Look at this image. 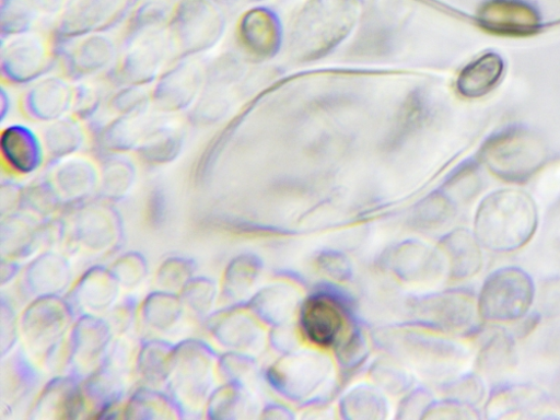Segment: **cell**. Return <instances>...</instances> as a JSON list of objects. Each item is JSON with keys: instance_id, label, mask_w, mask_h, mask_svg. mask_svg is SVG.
<instances>
[{"instance_id": "cell-25", "label": "cell", "mask_w": 560, "mask_h": 420, "mask_svg": "<svg viewBox=\"0 0 560 420\" xmlns=\"http://www.w3.org/2000/svg\"><path fill=\"white\" fill-rule=\"evenodd\" d=\"M40 137L45 152L55 160L70 158L85 144L84 128L74 116L46 124Z\"/></svg>"}, {"instance_id": "cell-39", "label": "cell", "mask_w": 560, "mask_h": 420, "mask_svg": "<svg viewBox=\"0 0 560 420\" xmlns=\"http://www.w3.org/2000/svg\"><path fill=\"white\" fill-rule=\"evenodd\" d=\"M317 269L336 282H348L353 277V265L346 254L338 250L319 252L315 258Z\"/></svg>"}, {"instance_id": "cell-12", "label": "cell", "mask_w": 560, "mask_h": 420, "mask_svg": "<svg viewBox=\"0 0 560 420\" xmlns=\"http://www.w3.org/2000/svg\"><path fill=\"white\" fill-rule=\"evenodd\" d=\"M54 51L67 78L77 82L112 71L119 58L114 39L105 33L55 43Z\"/></svg>"}, {"instance_id": "cell-3", "label": "cell", "mask_w": 560, "mask_h": 420, "mask_svg": "<svg viewBox=\"0 0 560 420\" xmlns=\"http://www.w3.org/2000/svg\"><path fill=\"white\" fill-rule=\"evenodd\" d=\"M375 340L418 375L443 384L458 376L468 361V353L462 346L431 334L388 328L377 331Z\"/></svg>"}, {"instance_id": "cell-5", "label": "cell", "mask_w": 560, "mask_h": 420, "mask_svg": "<svg viewBox=\"0 0 560 420\" xmlns=\"http://www.w3.org/2000/svg\"><path fill=\"white\" fill-rule=\"evenodd\" d=\"M408 315L419 328L435 334L465 337L479 332L478 299L468 291L450 290L411 298Z\"/></svg>"}, {"instance_id": "cell-43", "label": "cell", "mask_w": 560, "mask_h": 420, "mask_svg": "<svg viewBox=\"0 0 560 420\" xmlns=\"http://www.w3.org/2000/svg\"><path fill=\"white\" fill-rule=\"evenodd\" d=\"M448 188L463 199L471 198L479 190V179L474 170H464L452 178Z\"/></svg>"}, {"instance_id": "cell-9", "label": "cell", "mask_w": 560, "mask_h": 420, "mask_svg": "<svg viewBox=\"0 0 560 420\" xmlns=\"http://www.w3.org/2000/svg\"><path fill=\"white\" fill-rule=\"evenodd\" d=\"M483 160L499 178L525 182L544 167L546 150L533 133L515 129L491 140L483 152Z\"/></svg>"}, {"instance_id": "cell-6", "label": "cell", "mask_w": 560, "mask_h": 420, "mask_svg": "<svg viewBox=\"0 0 560 420\" xmlns=\"http://www.w3.org/2000/svg\"><path fill=\"white\" fill-rule=\"evenodd\" d=\"M536 289L528 272L503 267L488 276L478 298L479 313L490 323H516L529 313Z\"/></svg>"}, {"instance_id": "cell-32", "label": "cell", "mask_w": 560, "mask_h": 420, "mask_svg": "<svg viewBox=\"0 0 560 420\" xmlns=\"http://www.w3.org/2000/svg\"><path fill=\"white\" fill-rule=\"evenodd\" d=\"M335 350L338 364L347 375L359 370L369 358L366 338L357 325L351 326Z\"/></svg>"}, {"instance_id": "cell-2", "label": "cell", "mask_w": 560, "mask_h": 420, "mask_svg": "<svg viewBox=\"0 0 560 420\" xmlns=\"http://www.w3.org/2000/svg\"><path fill=\"white\" fill-rule=\"evenodd\" d=\"M538 221L533 197L521 190L504 189L482 200L476 213L474 233L482 248L510 254L532 242Z\"/></svg>"}, {"instance_id": "cell-49", "label": "cell", "mask_w": 560, "mask_h": 420, "mask_svg": "<svg viewBox=\"0 0 560 420\" xmlns=\"http://www.w3.org/2000/svg\"><path fill=\"white\" fill-rule=\"evenodd\" d=\"M221 5L232 9H243L248 7H255L266 2V0H218Z\"/></svg>"}, {"instance_id": "cell-47", "label": "cell", "mask_w": 560, "mask_h": 420, "mask_svg": "<svg viewBox=\"0 0 560 420\" xmlns=\"http://www.w3.org/2000/svg\"><path fill=\"white\" fill-rule=\"evenodd\" d=\"M264 416H265V418H270V419H292V418H294L292 410H290L288 407H285L283 405H277V404L269 405L264 410Z\"/></svg>"}, {"instance_id": "cell-31", "label": "cell", "mask_w": 560, "mask_h": 420, "mask_svg": "<svg viewBox=\"0 0 560 420\" xmlns=\"http://www.w3.org/2000/svg\"><path fill=\"white\" fill-rule=\"evenodd\" d=\"M177 3L178 0L177 2L175 0H147L129 20L126 37L143 32L167 28Z\"/></svg>"}, {"instance_id": "cell-36", "label": "cell", "mask_w": 560, "mask_h": 420, "mask_svg": "<svg viewBox=\"0 0 560 420\" xmlns=\"http://www.w3.org/2000/svg\"><path fill=\"white\" fill-rule=\"evenodd\" d=\"M443 394L448 399L476 407L483 401L486 387L480 375L468 373V375H458L444 383Z\"/></svg>"}, {"instance_id": "cell-13", "label": "cell", "mask_w": 560, "mask_h": 420, "mask_svg": "<svg viewBox=\"0 0 560 420\" xmlns=\"http://www.w3.org/2000/svg\"><path fill=\"white\" fill-rule=\"evenodd\" d=\"M57 61L48 44L40 36L28 32L5 39L0 68L9 83L26 85L48 75Z\"/></svg>"}, {"instance_id": "cell-20", "label": "cell", "mask_w": 560, "mask_h": 420, "mask_svg": "<svg viewBox=\"0 0 560 420\" xmlns=\"http://www.w3.org/2000/svg\"><path fill=\"white\" fill-rule=\"evenodd\" d=\"M439 250L452 279L474 278L483 267L482 246L468 229L459 228L446 233L439 243Z\"/></svg>"}, {"instance_id": "cell-4", "label": "cell", "mask_w": 560, "mask_h": 420, "mask_svg": "<svg viewBox=\"0 0 560 420\" xmlns=\"http://www.w3.org/2000/svg\"><path fill=\"white\" fill-rule=\"evenodd\" d=\"M225 30L218 0H178L167 25L172 55L176 60L205 55L217 48Z\"/></svg>"}, {"instance_id": "cell-37", "label": "cell", "mask_w": 560, "mask_h": 420, "mask_svg": "<svg viewBox=\"0 0 560 420\" xmlns=\"http://www.w3.org/2000/svg\"><path fill=\"white\" fill-rule=\"evenodd\" d=\"M104 104V91L101 86L85 81L74 86L72 116L80 121L95 119Z\"/></svg>"}, {"instance_id": "cell-26", "label": "cell", "mask_w": 560, "mask_h": 420, "mask_svg": "<svg viewBox=\"0 0 560 420\" xmlns=\"http://www.w3.org/2000/svg\"><path fill=\"white\" fill-rule=\"evenodd\" d=\"M253 307L266 323L279 326L290 323L301 307L299 292L285 284H275L264 289L254 300Z\"/></svg>"}, {"instance_id": "cell-33", "label": "cell", "mask_w": 560, "mask_h": 420, "mask_svg": "<svg viewBox=\"0 0 560 420\" xmlns=\"http://www.w3.org/2000/svg\"><path fill=\"white\" fill-rule=\"evenodd\" d=\"M96 174L92 165L82 159H70L58 171V182L60 188L71 196H80L88 192Z\"/></svg>"}, {"instance_id": "cell-21", "label": "cell", "mask_w": 560, "mask_h": 420, "mask_svg": "<svg viewBox=\"0 0 560 420\" xmlns=\"http://www.w3.org/2000/svg\"><path fill=\"white\" fill-rule=\"evenodd\" d=\"M44 152L42 137L26 125H10L0 135L3 160L21 174L35 172L43 163Z\"/></svg>"}, {"instance_id": "cell-16", "label": "cell", "mask_w": 560, "mask_h": 420, "mask_svg": "<svg viewBox=\"0 0 560 420\" xmlns=\"http://www.w3.org/2000/svg\"><path fill=\"white\" fill-rule=\"evenodd\" d=\"M385 264L398 279L412 284L435 282L446 272L439 248L412 240L394 246L387 253Z\"/></svg>"}, {"instance_id": "cell-10", "label": "cell", "mask_w": 560, "mask_h": 420, "mask_svg": "<svg viewBox=\"0 0 560 420\" xmlns=\"http://www.w3.org/2000/svg\"><path fill=\"white\" fill-rule=\"evenodd\" d=\"M170 56L173 55L167 28L126 37L115 80L121 85H151L164 72Z\"/></svg>"}, {"instance_id": "cell-44", "label": "cell", "mask_w": 560, "mask_h": 420, "mask_svg": "<svg viewBox=\"0 0 560 420\" xmlns=\"http://www.w3.org/2000/svg\"><path fill=\"white\" fill-rule=\"evenodd\" d=\"M542 174L538 183L541 199L553 202L560 199V166H555Z\"/></svg>"}, {"instance_id": "cell-38", "label": "cell", "mask_w": 560, "mask_h": 420, "mask_svg": "<svg viewBox=\"0 0 560 420\" xmlns=\"http://www.w3.org/2000/svg\"><path fill=\"white\" fill-rule=\"evenodd\" d=\"M135 168L121 154H109L105 162V186L113 197L122 196L131 186Z\"/></svg>"}, {"instance_id": "cell-48", "label": "cell", "mask_w": 560, "mask_h": 420, "mask_svg": "<svg viewBox=\"0 0 560 420\" xmlns=\"http://www.w3.org/2000/svg\"><path fill=\"white\" fill-rule=\"evenodd\" d=\"M0 104H2V106H0V121L3 122L8 118L12 109V98L8 90L4 89V86L0 89Z\"/></svg>"}, {"instance_id": "cell-23", "label": "cell", "mask_w": 560, "mask_h": 420, "mask_svg": "<svg viewBox=\"0 0 560 420\" xmlns=\"http://www.w3.org/2000/svg\"><path fill=\"white\" fill-rule=\"evenodd\" d=\"M504 62L497 54H486L466 66L456 80V89L465 98L487 96L500 82Z\"/></svg>"}, {"instance_id": "cell-45", "label": "cell", "mask_w": 560, "mask_h": 420, "mask_svg": "<svg viewBox=\"0 0 560 420\" xmlns=\"http://www.w3.org/2000/svg\"><path fill=\"white\" fill-rule=\"evenodd\" d=\"M271 342L273 348L285 353L295 351L296 348L294 331L289 328L288 324L275 326Z\"/></svg>"}, {"instance_id": "cell-11", "label": "cell", "mask_w": 560, "mask_h": 420, "mask_svg": "<svg viewBox=\"0 0 560 420\" xmlns=\"http://www.w3.org/2000/svg\"><path fill=\"white\" fill-rule=\"evenodd\" d=\"M130 3L131 0H67L54 33L55 43L105 33L122 20Z\"/></svg>"}, {"instance_id": "cell-51", "label": "cell", "mask_w": 560, "mask_h": 420, "mask_svg": "<svg viewBox=\"0 0 560 420\" xmlns=\"http://www.w3.org/2000/svg\"><path fill=\"white\" fill-rule=\"evenodd\" d=\"M552 393H553L555 399L560 404V372H559V375L555 380Z\"/></svg>"}, {"instance_id": "cell-18", "label": "cell", "mask_w": 560, "mask_h": 420, "mask_svg": "<svg viewBox=\"0 0 560 420\" xmlns=\"http://www.w3.org/2000/svg\"><path fill=\"white\" fill-rule=\"evenodd\" d=\"M74 86L68 78L45 75L32 83L22 100L23 113L34 121L49 124L72 110Z\"/></svg>"}, {"instance_id": "cell-19", "label": "cell", "mask_w": 560, "mask_h": 420, "mask_svg": "<svg viewBox=\"0 0 560 420\" xmlns=\"http://www.w3.org/2000/svg\"><path fill=\"white\" fill-rule=\"evenodd\" d=\"M156 118L150 112L116 116L109 121L93 124L91 131L95 143L103 152L122 154L137 151Z\"/></svg>"}, {"instance_id": "cell-46", "label": "cell", "mask_w": 560, "mask_h": 420, "mask_svg": "<svg viewBox=\"0 0 560 420\" xmlns=\"http://www.w3.org/2000/svg\"><path fill=\"white\" fill-rule=\"evenodd\" d=\"M166 198L162 189H155L149 200V217L153 224H160L165 219Z\"/></svg>"}, {"instance_id": "cell-29", "label": "cell", "mask_w": 560, "mask_h": 420, "mask_svg": "<svg viewBox=\"0 0 560 420\" xmlns=\"http://www.w3.org/2000/svg\"><path fill=\"white\" fill-rule=\"evenodd\" d=\"M455 214L453 199L444 192H435L415 207L410 223L418 230L434 231L448 225Z\"/></svg>"}, {"instance_id": "cell-7", "label": "cell", "mask_w": 560, "mask_h": 420, "mask_svg": "<svg viewBox=\"0 0 560 420\" xmlns=\"http://www.w3.org/2000/svg\"><path fill=\"white\" fill-rule=\"evenodd\" d=\"M338 287L320 285L300 307V329L313 346L336 347L348 330L353 305Z\"/></svg>"}, {"instance_id": "cell-40", "label": "cell", "mask_w": 560, "mask_h": 420, "mask_svg": "<svg viewBox=\"0 0 560 420\" xmlns=\"http://www.w3.org/2000/svg\"><path fill=\"white\" fill-rule=\"evenodd\" d=\"M434 401L432 393L427 388L410 390L398 406L397 418L424 419Z\"/></svg>"}, {"instance_id": "cell-24", "label": "cell", "mask_w": 560, "mask_h": 420, "mask_svg": "<svg viewBox=\"0 0 560 420\" xmlns=\"http://www.w3.org/2000/svg\"><path fill=\"white\" fill-rule=\"evenodd\" d=\"M516 345L504 330L494 329L486 337L478 354L477 366L481 375L497 378L515 368Z\"/></svg>"}, {"instance_id": "cell-35", "label": "cell", "mask_w": 560, "mask_h": 420, "mask_svg": "<svg viewBox=\"0 0 560 420\" xmlns=\"http://www.w3.org/2000/svg\"><path fill=\"white\" fill-rule=\"evenodd\" d=\"M35 9L28 0H2V37L8 39L28 33Z\"/></svg>"}, {"instance_id": "cell-34", "label": "cell", "mask_w": 560, "mask_h": 420, "mask_svg": "<svg viewBox=\"0 0 560 420\" xmlns=\"http://www.w3.org/2000/svg\"><path fill=\"white\" fill-rule=\"evenodd\" d=\"M152 105V93L139 85H121L108 103L116 116L145 114Z\"/></svg>"}, {"instance_id": "cell-50", "label": "cell", "mask_w": 560, "mask_h": 420, "mask_svg": "<svg viewBox=\"0 0 560 420\" xmlns=\"http://www.w3.org/2000/svg\"><path fill=\"white\" fill-rule=\"evenodd\" d=\"M551 352L560 354V328L550 338Z\"/></svg>"}, {"instance_id": "cell-42", "label": "cell", "mask_w": 560, "mask_h": 420, "mask_svg": "<svg viewBox=\"0 0 560 420\" xmlns=\"http://www.w3.org/2000/svg\"><path fill=\"white\" fill-rule=\"evenodd\" d=\"M476 407L446 398L434 401L424 419H474L479 418Z\"/></svg>"}, {"instance_id": "cell-1", "label": "cell", "mask_w": 560, "mask_h": 420, "mask_svg": "<svg viewBox=\"0 0 560 420\" xmlns=\"http://www.w3.org/2000/svg\"><path fill=\"white\" fill-rule=\"evenodd\" d=\"M361 11V0H306L290 32L293 60L308 63L335 52L354 32Z\"/></svg>"}, {"instance_id": "cell-14", "label": "cell", "mask_w": 560, "mask_h": 420, "mask_svg": "<svg viewBox=\"0 0 560 420\" xmlns=\"http://www.w3.org/2000/svg\"><path fill=\"white\" fill-rule=\"evenodd\" d=\"M206 69L195 58L176 60L165 70L152 90V103L160 114L173 115L190 110L203 89Z\"/></svg>"}, {"instance_id": "cell-28", "label": "cell", "mask_w": 560, "mask_h": 420, "mask_svg": "<svg viewBox=\"0 0 560 420\" xmlns=\"http://www.w3.org/2000/svg\"><path fill=\"white\" fill-rule=\"evenodd\" d=\"M542 404V396L534 388L505 386L491 394L486 411L493 418H503L512 413L535 411Z\"/></svg>"}, {"instance_id": "cell-41", "label": "cell", "mask_w": 560, "mask_h": 420, "mask_svg": "<svg viewBox=\"0 0 560 420\" xmlns=\"http://www.w3.org/2000/svg\"><path fill=\"white\" fill-rule=\"evenodd\" d=\"M535 301L541 317H560V277L545 279L536 291Z\"/></svg>"}, {"instance_id": "cell-22", "label": "cell", "mask_w": 560, "mask_h": 420, "mask_svg": "<svg viewBox=\"0 0 560 420\" xmlns=\"http://www.w3.org/2000/svg\"><path fill=\"white\" fill-rule=\"evenodd\" d=\"M184 145V129L177 124L158 117L137 153L149 164L163 165L176 161Z\"/></svg>"}, {"instance_id": "cell-8", "label": "cell", "mask_w": 560, "mask_h": 420, "mask_svg": "<svg viewBox=\"0 0 560 420\" xmlns=\"http://www.w3.org/2000/svg\"><path fill=\"white\" fill-rule=\"evenodd\" d=\"M334 375L328 355L316 351H292L267 371V381L276 393L293 401L316 399Z\"/></svg>"}, {"instance_id": "cell-30", "label": "cell", "mask_w": 560, "mask_h": 420, "mask_svg": "<svg viewBox=\"0 0 560 420\" xmlns=\"http://www.w3.org/2000/svg\"><path fill=\"white\" fill-rule=\"evenodd\" d=\"M369 373L373 385L392 396L408 393L413 384L411 373L396 358L377 359L371 364Z\"/></svg>"}, {"instance_id": "cell-27", "label": "cell", "mask_w": 560, "mask_h": 420, "mask_svg": "<svg viewBox=\"0 0 560 420\" xmlns=\"http://www.w3.org/2000/svg\"><path fill=\"white\" fill-rule=\"evenodd\" d=\"M340 413L346 419H385L389 402L383 390L375 385H358L340 400Z\"/></svg>"}, {"instance_id": "cell-15", "label": "cell", "mask_w": 560, "mask_h": 420, "mask_svg": "<svg viewBox=\"0 0 560 420\" xmlns=\"http://www.w3.org/2000/svg\"><path fill=\"white\" fill-rule=\"evenodd\" d=\"M477 21L489 33L503 36H528L542 26L539 10L528 0H486Z\"/></svg>"}, {"instance_id": "cell-17", "label": "cell", "mask_w": 560, "mask_h": 420, "mask_svg": "<svg viewBox=\"0 0 560 420\" xmlns=\"http://www.w3.org/2000/svg\"><path fill=\"white\" fill-rule=\"evenodd\" d=\"M237 37L248 58L266 61L272 59L282 48L283 26L273 11L257 7L241 19Z\"/></svg>"}]
</instances>
